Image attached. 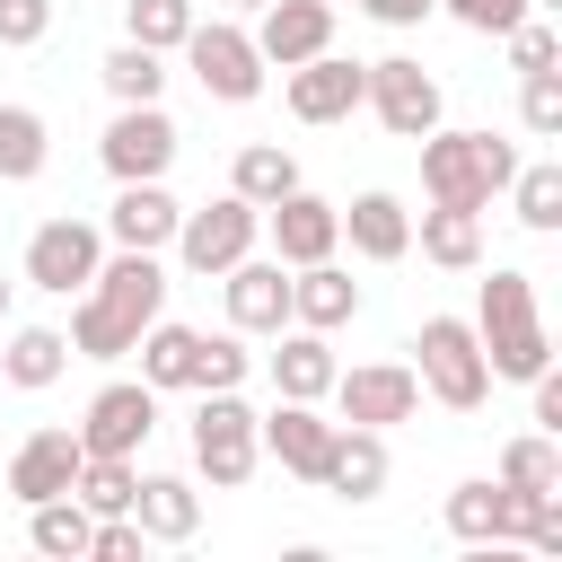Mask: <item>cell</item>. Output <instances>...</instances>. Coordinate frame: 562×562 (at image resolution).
Returning a JSON list of instances; mask_svg holds the SVG:
<instances>
[{
  "label": "cell",
  "instance_id": "cell-1",
  "mask_svg": "<svg viewBox=\"0 0 562 562\" xmlns=\"http://www.w3.org/2000/svg\"><path fill=\"white\" fill-rule=\"evenodd\" d=\"M158 307H167V272H158V255L123 246V255L97 263V281L79 290L70 351H79V360H132V342H140V325H149Z\"/></svg>",
  "mask_w": 562,
  "mask_h": 562
},
{
  "label": "cell",
  "instance_id": "cell-2",
  "mask_svg": "<svg viewBox=\"0 0 562 562\" xmlns=\"http://www.w3.org/2000/svg\"><path fill=\"white\" fill-rule=\"evenodd\" d=\"M474 342L492 360V378H536L553 369V334H544V307H536V281L527 272H492L483 281V307H474Z\"/></svg>",
  "mask_w": 562,
  "mask_h": 562
},
{
  "label": "cell",
  "instance_id": "cell-3",
  "mask_svg": "<svg viewBox=\"0 0 562 562\" xmlns=\"http://www.w3.org/2000/svg\"><path fill=\"white\" fill-rule=\"evenodd\" d=\"M509 176H518V149L501 132H422V193L430 202L483 211Z\"/></svg>",
  "mask_w": 562,
  "mask_h": 562
},
{
  "label": "cell",
  "instance_id": "cell-4",
  "mask_svg": "<svg viewBox=\"0 0 562 562\" xmlns=\"http://www.w3.org/2000/svg\"><path fill=\"white\" fill-rule=\"evenodd\" d=\"M413 378L448 404V413H474L483 395H492V360H483V342H474V325L465 316H422V334H413Z\"/></svg>",
  "mask_w": 562,
  "mask_h": 562
},
{
  "label": "cell",
  "instance_id": "cell-5",
  "mask_svg": "<svg viewBox=\"0 0 562 562\" xmlns=\"http://www.w3.org/2000/svg\"><path fill=\"white\" fill-rule=\"evenodd\" d=\"M255 457H263L255 413L237 404V386H211V395H202V413H193V465H202L220 492H237V483L255 474Z\"/></svg>",
  "mask_w": 562,
  "mask_h": 562
},
{
  "label": "cell",
  "instance_id": "cell-6",
  "mask_svg": "<svg viewBox=\"0 0 562 562\" xmlns=\"http://www.w3.org/2000/svg\"><path fill=\"white\" fill-rule=\"evenodd\" d=\"M184 61H193V79L220 97V105H246V97H263V53H255V35L246 26H228V18H193V35L176 44Z\"/></svg>",
  "mask_w": 562,
  "mask_h": 562
},
{
  "label": "cell",
  "instance_id": "cell-7",
  "mask_svg": "<svg viewBox=\"0 0 562 562\" xmlns=\"http://www.w3.org/2000/svg\"><path fill=\"white\" fill-rule=\"evenodd\" d=\"M255 237H263V211H255L246 193H220V202H202V211L176 220V255H184V272H228L237 255H255Z\"/></svg>",
  "mask_w": 562,
  "mask_h": 562
},
{
  "label": "cell",
  "instance_id": "cell-8",
  "mask_svg": "<svg viewBox=\"0 0 562 562\" xmlns=\"http://www.w3.org/2000/svg\"><path fill=\"white\" fill-rule=\"evenodd\" d=\"M360 105H378V123H386L395 140H422V132H439V79H430L413 53H386V61H369V88H360Z\"/></svg>",
  "mask_w": 562,
  "mask_h": 562
},
{
  "label": "cell",
  "instance_id": "cell-9",
  "mask_svg": "<svg viewBox=\"0 0 562 562\" xmlns=\"http://www.w3.org/2000/svg\"><path fill=\"white\" fill-rule=\"evenodd\" d=\"M334 404H342V422H360V430H395V422H413L422 413V378L404 369V360H369V369H334V386H325Z\"/></svg>",
  "mask_w": 562,
  "mask_h": 562
},
{
  "label": "cell",
  "instance_id": "cell-10",
  "mask_svg": "<svg viewBox=\"0 0 562 562\" xmlns=\"http://www.w3.org/2000/svg\"><path fill=\"white\" fill-rule=\"evenodd\" d=\"M149 430H158V386H149V378H114V386L88 395L79 448H88V457H140Z\"/></svg>",
  "mask_w": 562,
  "mask_h": 562
},
{
  "label": "cell",
  "instance_id": "cell-11",
  "mask_svg": "<svg viewBox=\"0 0 562 562\" xmlns=\"http://www.w3.org/2000/svg\"><path fill=\"white\" fill-rule=\"evenodd\" d=\"M97 263H105V237H97L88 220H44V228L26 237V281H35V290H53V299L88 290V281H97Z\"/></svg>",
  "mask_w": 562,
  "mask_h": 562
},
{
  "label": "cell",
  "instance_id": "cell-12",
  "mask_svg": "<svg viewBox=\"0 0 562 562\" xmlns=\"http://www.w3.org/2000/svg\"><path fill=\"white\" fill-rule=\"evenodd\" d=\"M97 149H105V176H114V184H149V176L176 167V123H167L158 105H123Z\"/></svg>",
  "mask_w": 562,
  "mask_h": 562
},
{
  "label": "cell",
  "instance_id": "cell-13",
  "mask_svg": "<svg viewBox=\"0 0 562 562\" xmlns=\"http://www.w3.org/2000/svg\"><path fill=\"white\" fill-rule=\"evenodd\" d=\"M263 228H272V255L299 272V263H325L334 246H342V211L325 202V193H307V184H290L281 202H263Z\"/></svg>",
  "mask_w": 562,
  "mask_h": 562
},
{
  "label": "cell",
  "instance_id": "cell-14",
  "mask_svg": "<svg viewBox=\"0 0 562 562\" xmlns=\"http://www.w3.org/2000/svg\"><path fill=\"white\" fill-rule=\"evenodd\" d=\"M360 88H369V61H342L334 44L325 53H307V61H290V114L299 123H342L351 105H360Z\"/></svg>",
  "mask_w": 562,
  "mask_h": 562
},
{
  "label": "cell",
  "instance_id": "cell-15",
  "mask_svg": "<svg viewBox=\"0 0 562 562\" xmlns=\"http://www.w3.org/2000/svg\"><path fill=\"white\" fill-rule=\"evenodd\" d=\"M255 439H263V457H281V474H299V483H325V457H334V422H325L316 404L281 395V404L255 422Z\"/></svg>",
  "mask_w": 562,
  "mask_h": 562
},
{
  "label": "cell",
  "instance_id": "cell-16",
  "mask_svg": "<svg viewBox=\"0 0 562 562\" xmlns=\"http://www.w3.org/2000/svg\"><path fill=\"white\" fill-rule=\"evenodd\" d=\"M325 44H334V0H263V18H255L263 70H290V61L325 53Z\"/></svg>",
  "mask_w": 562,
  "mask_h": 562
},
{
  "label": "cell",
  "instance_id": "cell-17",
  "mask_svg": "<svg viewBox=\"0 0 562 562\" xmlns=\"http://www.w3.org/2000/svg\"><path fill=\"white\" fill-rule=\"evenodd\" d=\"M220 281H228V325H237V334H281V325H290V263H281V255H272V263L237 255Z\"/></svg>",
  "mask_w": 562,
  "mask_h": 562
},
{
  "label": "cell",
  "instance_id": "cell-18",
  "mask_svg": "<svg viewBox=\"0 0 562 562\" xmlns=\"http://www.w3.org/2000/svg\"><path fill=\"white\" fill-rule=\"evenodd\" d=\"M79 430H26L18 439V457H9V492L35 509V501H53V492H70V474H79Z\"/></svg>",
  "mask_w": 562,
  "mask_h": 562
},
{
  "label": "cell",
  "instance_id": "cell-19",
  "mask_svg": "<svg viewBox=\"0 0 562 562\" xmlns=\"http://www.w3.org/2000/svg\"><path fill=\"white\" fill-rule=\"evenodd\" d=\"M176 220H184V211H176V193L149 176V184H123V193H114V211H105V237H114V246H140V255H158V246H176Z\"/></svg>",
  "mask_w": 562,
  "mask_h": 562
},
{
  "label": "cell",
  "instance_id": "cell-20",
  "mask_svg": "<svg viewBox=\"0 0 562 562\" xmlns=\"http://www.w3.org/2000/svg\"><path fill=\"white\" fill-rule=\"evenodd\" d=\"M342 211V237H351V255H369V263H395V255H413V211L395 202V193H351V202H334Z\"/></svg>",
  "mask_w": 562,
  "mask_h": 562
},
{
  "label": "cell",
  "instance_id": "cell-21",
  "mask_svg": "<svg viewBox=\"0 0 562 562\" xmlns=\"http://www.w3.org/2000/svg\"><path fill=\"white\" fill-rule=\"evenodd\" d=\"M351 316H360V281H351L334 255L290 272V325H316V334H334V325H351Z\"/></svg>",
  "mask_w": 562,
  "mask_h": 562
},
{
  "label": "cell",
  "instance_id": "cell-22",
  "mask_svg": "<svg viewBox=\"0 0 562 562\" xmlns=\"http://www.w3.org/2000/svg\"><path fill=\"white\" fill-rule=\"evenodd\" d=\"M325 492H342V501H378V492H386V430H360V422H334V457H325Z\"/></svg>",
  "mask_w": 562,
  "mask_h": 562
},
{
  "label": "cell",
  "instance_id": "cell-23",
  "mask_svg": "<svg viewBox=\"0 0 562 562\" xmlns=\"http://www.w3.org/2000/svg\"><path fill=\"white\" fill-rule=\"evenodd\" d=\"M132 518H140L149 544H184V536L202 527V492H193L184 474H140V483H132Z\"/></svg>",
  "mask_w": 562,
  "mask_h": 562
},
{
  "label": "cell",
  "instance_id": "cell-24",
  "mask_svg": "<svg viewBox=\"0 0 562 562\" xmlns=\"http://www.w3.org/2000/svg\"><path fill=\"white\" fill-rule=\"evenodd\" d=\"M413 237H422V255H430L439 272H474V263H483V211H457V202H430Z\"/></svg>",
  "mask_w": 562,
  "mask_h": 562
},
{
  "label": "cell",
  "instance_id": "cell-25",
  "mask_svg": "<svg viewBox=\"0 0 562 562\" xmlns=\"http://www.w3.org/2000/svg\"><path fill=\"white\" fill-rule=\"evenodd\" d=\"M272 386H281V395H299V404H316V395L334 386V342H325L316 325H299V334L281 325V351H272Z\"/></svg>",
  "mask_w": 562,
  "mask_h": 562
},
{
  "label": "cell",
  "instance_id": "cell-26",
  "mask_svg": "<svg viewBox=\"0 0 562 562\" xmlns=\"http://www.w3.org/2000/svg\"><path fill=\"white\" fill-rule=\"evenodd\" d=\"M61 369H70V334H53V325H18V334H9V351H0V378H9V386H26V395H35V386H53Z\"/></svg>",
  "mask_w": 562,
  "mask_h": 562
},
{
  "label": "cell",
  "instance_id": "cell-27",
  "mask_svg": "<svg viewBox=\"0 0 562 562\" xmlns=\"http://www.w3.org/2000/svg\"><path fill=\"white\" fill-rule=\"evenodd\" d=\"M193 342H202L193 325L149 316V325H140V342H132V351H140V378H149L158 395H167V386H193Z\"/></svg>",
  "mask_w": 562,
  "mask_h": 562
},
{
  "label": "cell",
  "instance_id": "cell-28",
  "mask_svg": "<svg viewBox=\"0 0 562 562\" xmlns=\"http://www.w3.org/2000/svg\"><path fill=\"white\" fill-rule=\"evenodd\" d=\"M88 536H97V518H88L70 492H53V501H35V509H26V544H35V553H53V562H79V553H88Z\"/></svg>",
  "mask_w": 562,
  "mask_h": 562
},
{
  "label": "cell",
  "instance_id": "cell-29",
  "mask_svg": "<svg viewBox=\"0 0 562 562\" xmlns=\"http://www.w3.org/2000/svg\"><path fill=\"white\" fill-rule=\"evenodd\" d=\"M53 158V132L35 105H0V184H35Z\"/></svg>",
  "mask_w": 562,
  "mask_h": 562
},
{
  "label": "cell",
  "instance_id": "cell-30",
  "mask_svg": "<svg viewBox=\"0 0 562 562\" xmlns=\"http://www.w3.org/2000/svg\"><path fill=\"white\" fill-rule=\"evenodd\" d=\"M290 184H299V158H290L281 140H246V149H237V167H228V193H246L255 211H263V202H281Z\"/></svg>",
  "mask_w": 562,
  "mask_h": 562
},
{
  "label": "cell",
  "instance_id": "cell-31",
  "mask_svg": "<svg viewBox=\"0 0 562 562\" xmlns=\"http://www.w3.org/2000/svg\"><path fill=\"white\" fill-rule=\"evenodd\" d=\"M132 483H140V465H132V457H79L70 501H79L88 518H123V509H132Z\"/></svg>",
  "mask_w": 562,
  "mask_h": 562
},
{
  "label": "cell",
  "instance_id": "cell-32",
  "mask_svg": "<svg viewBox=\"0 0 562 562\" xmlns=\"http://www.w3.org/2000/svg\"><path fill=\"white\" fill-rule=\"evenodd\" d=\"M492 483H509V492H562V439H553V430H527V439H509Z\"/></svg>",
  "mask_w": 562,
  "mask_h": 562
},
{
  "label": "cell",
  "instance_id": "cell-33",
  "mask_svg": "<svg viewBox=\"0 0 562 562\" xmlns=\"http://www.w3.org/2000/svg\"><path fill=\"white\" fill-rule=\"evenodd\" d=\"M105 88H114V105H158V88H167V61L149 53V44H114L105 53Z\"/></svg>",
  "mask_w": 562,
  "mask_h": 562
},
{
  "label": "cell",
  "instance_id": "cell-34",
  "mask_svg": "<svg viewBox=\"0 0 562 562\" xmlns=\"http://www.w3.org/2000/svg\"><path fill=\"white\" fill-rule=\"evenodd\" d=\"M448 536L457 544H501V483H457L448 492Z\"/></svg>",
  "mask_w": 562,
  "mask_h": 562
},
{
  "label": "cell",
  "instance_id": "cell-35",
  "mask_svg": "<svg viewBox=\"0 0 562 562\" xmlns=\"http://www.w3.org/2000/svg\"><path fill=\"white\" fill-rule=\"evenodd\" d=\"M123 26H132V44H149V53H176V44L193 35V0H123Z\"/></svg>",
  "mask_w": 562,
  "mask_h": 562
},
{
  "label": "cell",
  "instance_id": "cell-36",
  "mask_svg": "<svg viewBox=\"0 0 562 562\" xmlns=\"http://www.w3.org/2000/svg\"><path fill=\"white\" fill-rule=\"evenodd\" d=\"M509 193H518V220H527L536 237H553V228H562V167H518V176H509Z\"/></svg>",
  "mask_w": 562,
  "mask_h": 562
},
{
  "label": "cell",
  "instance_id": "cell-37",
  "mask_svg": "<svg viewBox=\"0 0 562 562\" xmlns=\"http://www.w3.org/2000/svg\"><path fill=\"white\" fill-rule=\"evenodd\" d=\"M237 378H246V342H237V325H228V334H202V342H193V386L211 395V386H237Z\"/></svg>",
  "mask_w": 562,
  "mask_h": 562
},
{
  "label": "cell",
  "instance_id": "cell-38",
  "mask_svg": "<svg viewBox=\"0 0 562 562\" xmlns=\"http://www.w3.org/2000/svg\"><path fill=\"white\" fill-rule=\"evenodd\" d=\"M518 123H527L536 140L562 132V70H527V88H518Z\"/></svg>",
  "mask_w": 562,
  "mask_h": 562
},
{
  "label": "cell",
  "instance_id": "cell-39",
  "mask_svg": "<svg viewBox=\"0 0 562 562\" xmlns=\"http://www.w3.org/2000/svg\"><path fill=\"white\" fill-rule=\"evenodd\" d=\"M501 44H509V61H518V70H553V61H562V35H553L544 18H518Z\"/></svg>",
  "mask_w": 562,
  "mask_h": 562
},
{
  "label": "cell",
  "instance_id": "cell-40",
  "mask_svg": "<svg viewBox=\"0 0 562 562\" xmlns=\"http://www.w3.org/2000/svg\"><path fill=\"white\" fill-rule=\"evenodd\" d=\"M44 35H53V0H0V44L9 53L44 44Z\"/></svg>",
  "mask_w": 562,
  "mask_h": 562
},
{
  "label": "cell",
  "instance_id": "cell-41",
  "mask_svg": "<svg viewBox=\"0 0 562 562\" xmlns=\"http://www.w3.org/2000/svg\"><path fill=\"white\" fill-rule=\"evenodd\" d=\"M439 9H448L457 26H474V35H509V26H518L536 0H439Z\"/></svg>",
  "mask_w": 562,
  "mask_h": 562
},
{
  "label": "cell",
  "instance_id": "cell-42",
  "mask_svg": "<svg viewBox=\"0 0 562 562\" xmlns=\"http://www.w3.org/2000/svg\"><path fill=\"white\" fill-rule=\"evenodd\" d=\"M360 9H369L378 26H422V18L439 9V0H360Z\"/></svg>",
  "mask_w": 562,
  "mask_h": 562
},
{
  "label": "cell",
  "instance_id": "cell-43",
  "mask_svg": "<svg viewBox=\"0 0 562 562\" xmlns=\"http://www.w3.org/2000/svg\"><path fill=\"white\" fill-rule=\"evenodd\" d=\"M0 316H9V272H0Z\"/></svg>",
  "mask_w": 562,
  "mask_h": 562
},
{
  "label": "cell",
  "instance_id": "cell-44",
  "mask_svg": "<svg viewBox=\"0 0 562 562\" xmlns=\"http://www.w3.org/2000/svg\"><path fill=\"white\" fill-rule=\"evenodd\" d=\"M237 9H263V0H237Z\"/></svg>",
  "mask_w": 562,
  "mask_h": 562
}]
</instances>
